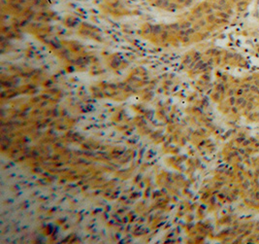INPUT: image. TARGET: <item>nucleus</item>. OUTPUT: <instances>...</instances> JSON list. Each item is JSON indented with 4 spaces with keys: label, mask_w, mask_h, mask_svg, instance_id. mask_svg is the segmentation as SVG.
Segmentation results:
<instances>
[{
    "label": "nucleus",
    "mask_w": 259,
    "mask_h": 244,
    "mask_svg": "<svg viewBox=\"0 0 259 244\" xmlns=\"http://www.w3.org/2000/svg\"><path fill=\"white\" fill-rule=\"evenodd\" d=\"M248 5V0H242V1H239L238 3H236V7H237V10L242 12V11H244L246 7Z\"/></svg>",
    "instance_id": "obj_1"
},
{
    "label": "nucleus",
    "mask_w": 259,
    "mask_h": 244,
    "mask_svg": "<svg viewBox=\"0 0 259 244\" xmlns=\"http://www.w3.org/2000/svg\"><path fill=\"white\" fill-rule=\"evenodd\" d=\"M218 16L221 18V19H224V20H227V19H229L230 18V15L228 14V12L226 11H222V12H219Z\"/></svg>",
    "instance_id": "obj_2"
},
{
    "label": "nucleus",
    "mask_w": 259,
    "mask_h": 244,
    "mask_svg": "<svg viewBox=\"0 0 259 244\" xmlns=\"http://www.w3.org/2000/svg\"><path fill=\"white\" fill-rule=\"evenodd\" d=\"M244 92V90L243 88H241V89H239V90H238V91H237V94H238L239 96H242Z\"/></svg>",
    "instance_id": "obj_3"
},
{
    "label": "nucleus",
    "mask_w": 259,
    "mask_h": 244,
    "mask_svg": "<svg viewBox=\"0 0 259 244\" xmlns=\"http://www.w3.org/2000/svg\"><path fill=\"white\" fill-rule=\"evenodd\" d=\"M239 1H242V0H232V2H233V3H238Z\"/></svg>",
    "instance_id": "obj_4"
}]
</instances>
